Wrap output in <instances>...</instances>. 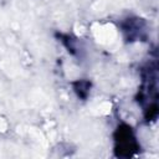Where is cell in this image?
Wrapping results in <instances>:
<instances>
[{"label": "cell", "mask_w": 159, "mask_h": 159, "mask_svg": "<svg viewBox=\"0 0 159 159\" xmlns=\"http://www.w3.org/2000/svg\"><path fill=\"white\" fill-rule=\"evenodd\" d=\"M116 140V150L118 152V155L123 157H130L138 150V142L134 135L133 129L128 124H120L114 135Z\"/></svg>", "instance_id": "6da1fadb"}]
</instances>
